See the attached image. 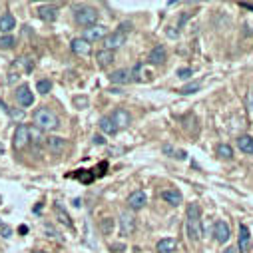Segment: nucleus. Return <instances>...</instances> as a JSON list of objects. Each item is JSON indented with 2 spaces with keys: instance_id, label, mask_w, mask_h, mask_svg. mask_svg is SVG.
I'll list each match as a JSON object with an SVG mask.
<instances>
[{
  "instance_id": "obj_1",
  "label": "nucleus",
  "mask_w": 253,
  "mask_h": 253,
  "mask_svg": "<svg viewBox=\"0 0 253 253\" xmlns=\"http://www.w3.org/2000/svg\"><path fill=\"white\" fill-rule=\"evenodd\" d=\"M185 229L192 241L202 237V208L198 204H189L185 210Z\"/></svg>"
},
{
  "instance_id": "obj_2",
  "label": "nucleus",
  "mask_w": 253,
  "mask_h": 253,
  "mask_svg": "<svg viewBox=\"0 0 253 253\" xmlns=\"http://www.w3.org/2000/svg\"><path fill=\"white\" fill-rule=\"evenodd\" d=\"M32 122H34V128H38L40 132H52L60 126L58 116L50 108H38L32 114Z\"/></svg>"
},
{
  "instance_id": "obj_3",
  "label": "nucleus",
  "mask_w": 253,
  "mask_h": 253,
  "mask_svg": "<svg viewBox=\"0 0 253 253\" xmlns=\"http://www.w3.org/2000/svg\"><path fill=\"white\" fill-rule=\"evenodd\" d=\"M74 20H76V24L90 28L98 20V10L92 6H76L74 8Z\"/></svg>"
},
{
  "instance_id": "obj_4",
  "label": "nucleus",
  "mask_w": 253,
  "mask_h": 253,
  "mask_svg": "<svg viewBox=\"0 0 253 253\" xmlns=\"http://www.w3.org/2000/svg\"><path fill=\"white\" fill-rule=\"evenodd\" d=\"M12 144H14V150H24L30 146V126H24V124L18 126L16 132H14Z\"/></svg>"
},
{
  "instance_id": "obj_5",
  "label": "nucleus",
  "mask_w": 253,
  "mask_h": 253,
  "mask_svg": "<svg viewBox=\"0 0 253 253\" xmlns=\"http://www.w3.org/2000/svg\"><path fill=\"white\" fill-rule=\"evenodd\" d=\"M108 36V30H106V26H102V24H94V26H90V28H84V40L86 42H96V40H104Z\"/></svg>"
},
{
  "instance_id": "obj_6",
  "label": "nucleus",
  "mask_w": 253,
  "mask_h": 253,
  "mask_svg": "<svg viewBox=\"0 0 253 253\" xmlns=\"http://www.w3.org/2000/svg\"><path fill=\"white\" fill-rule=\"evenodd\" d=\"M124 42H126V36H124L122 32H110V34L104 38V50L114 52V50L122 48V46H124Z\"/></svg>"
},
{
  "instance_id": "obj_7",
  "label": "nucleus",
  "mask_w": 253,
  "mask_h": 253,
  "mask_svg": "<svg viewBox=\"0 0 253 253\" xmlns=\"http://www.w3.org/2000/svg\"><path fill=\"white\" fill-rule=\"evenodd\" d=\"M16 102H18V106H22V108H30V106L34 104V94L30 92V88H28L26 84L18 86V90H16Z\"/></svg>"
},
{
  "instance_id": "obj_8",
  "label": "nucleus",
  "mask_w": 253,
  "mask_h": 253,
  "mask_svg": "<svg viewBox=\"0 0 253 253\" xmlns=\"http://www.w3.org/2000/svg\"><path fill=\"white\" fill-rule=\"evenodd\" d=\"M120 231H122V235H132L136 231V219L130 213L120 215Z\"/></svg>"
},
{
  "instance_id": "obj_9",
  "label": "nucleus",
  "mask_w": 253,
  "mask_h": 253,
  "mask_svg": "<svg viewBox=\"0 0 253 253\" xmlns=\"http://www.w3.org/2000/svg\"><path fill=\"white\" fill-rule=\"evenodd\" d=\"M32 68H34V64H32L30 58H18V60H14L10 74L18 78V72H32Z\"/></svg>"
},
{
  "instance_id": "obj_10",
  "label": "nucleus",
  "mask_w": 253,
  "mask_h": 253,
  "mask_svg": "<svg viewBox=\"0 0 253 253\" xmlns=\"http://www.w3.org/2000/svg\"><path fill=\"white\" fill-rule=\"evenodd\" d=\"M162 200H164L166 204H169V206H179V204L183 202L181 192H179V189H175V187L164 189V192H162Z\"/></svg>"
},
{
  "instance_id": "obj_11",
  "label": "nucleus",
  "mask_w": 253,
  "mask_h": 253,
  "mask_svg": "<svg viewBox=\"0 0 253 253\" xmlns=\"http://www.w3.org/2000/svg\"><path fill=\"white\" fill-rule=\"evenodd\" d=\"M58 6H54V4H42L40 8H38V16L44 20V22H54L56 18H58Z\"/></svg>"
},
{
  "instance_id": "obj_12",
  "label": "nucleus",
  "mask_w": 253,
  "mask_h": 253,
  "mask_svg": "<svg viewBox=\"0 0 253 253\" xmlns=\"http://www.w3.org/2000/svg\"><path fill=\"white\" fill-rule=\"evenodd\" d=\"M70 48H72V52L78 54V56H88V54L92 52V44L86 42L84 38H74V40L70 42Z\"/></svg>"
},
{
  "instance_id": "obj_13",
  "label": "nucleus",
  "mask_w": 253,
  "mask_h": 253,
  "mask_svg": "<svg viewBox=\"0 0 253 253\" xmlns=\"http://www.w3.org/2000/svg\"><path fill=\"white\" fill-rule=\"evenodd\" d=\"M229 225L225 223V221H217L215 225H213V237H215V241L217 243H225L227 239H229Z\"/></svg>"
},
{
  "instance_id": "obj_14",
  "label": "nucleus",
  "mask_w": 253,
  "mask_h": 253,
  "mask_svg": "<svg viewBox=\"0 0 253 253\" xmlns=\"http://www.w3.org/2000/svg\"><path fill=\"white\" fill-rule=\"evenodd\" d=\"M146 202H148V198H146V192H144V189H138V192H134V194L128 198V206H130V210H142V208L146 206Z\"/></svg>"
},
{
  "instance_id": "obj_15",
  "label": "nucleus",
  "mask_w": 253,
  "mask_h": 253,
  "mask_svg": "<svg viewBox=\"0 0 253 253\" xmlns=\"http://www.w3.org/2000/svg\"><path fill=\"white\" fill-rule=\"evenodd\" d=\"M251 247V239H249V229L245 225L239 227V245H237V253H249Z\"/></svg>"
},
{
  "instance_id": "obj_16",
  "label": "nucleus",
  "mask_w": 253,
  "mask_h": 253,
  "mask_svg": "<svg viewBox=\"0 0 253 253\" xmlns=\"http://www.w3.org/2000/svg\"><path fill=\"white\" fill-rule=\"evenodd\" d=\"M112 118V122L118 126V128H126V126H128L130 124V114L128 112H126V110H122V108H118V110H114V114L110 116Z\"/></svg>"
},
{
  "instance_id": "obj_17",
  "label": "nucleus",
  "mask_w": 253,
  "mask_h": 253,
  "mask_svg": "<svg viewBox=\"0 0 253 253\" xmlns=\"http://www.w3.org/2000/svg\"><path fill=\"white\" fill-rule=\"evenodd\" d=\"M168 60V52H166V46L158 44L152 52H150V64H164V62Z\"/></svg>"
},
{
  "instance_id": "obj_18",
  "label": "nucleus",
  "mask_w": 253,
  "mask_h": 253,
  "mask_svg": "<svg viewBox=\"0 0 253 253\" xmlns=\"http://www.w3.org/2000/svg\"><path fill=\"white\" fill-rule=\"evenodd\" d=\"M46 148L52 154H62V152H64V148H66V142H64V138L50 136V138H46Z\"/></svg>"
},
{
  "instance_id": "obj_19",
  "label": "nucleus",
  "mask_w": 253,
  "mask_h": 253,
  "mask_svg": "<svg viewBox=\"0 0 253 253\" xmlns=\"http://www.w3.org/2000/svg\"><path fill=\"white\" fill-rule=\"evenodd\" d=\"M100 130L106 134V136H116L118 132H120V128L112 122V118L110 116H106V118H102L100 120Z\"/></svg>"
},
{
  "instance_id": "obj_20",
  "label": "nucleus",
  "mask_w": 253,
  "mask_h": 253,
  "mask_svg": "<svg viewBox=\"0 0 253 253\" xmlns=\"http://www.w3.org/2000/svg\"><path fill=\"white\" fill-rule=\"evenodd\" d=\"M237 148L243 152V154H247V156H253V138L251 136H239L237 138Z\"/></svg>"
},
{
  "instance_id": "obj_21",
  "label": "nucleus",
  "mask_w": 253,
  "mask_h": 253,
  "mask_svg": "<svg viewBox=\"0 0 253 253\" xmlns=\"http://www.w3.org/2000/svg\"><path fill=\"white\" fill-rule=\"evenodd\" d=\"M110 82L112 84H130L132 76H130L128 70H116L114 74H110Z\"/></svg>"
},
{
  "instance_id": "obj_22",
  "label": "nucleus",
  "mask_w": 253,
  "mask_h": 253,
  "mask_svg": "<svg viewBox=\"0 0 253 253\" xmlns=\"http://www.w3.org/2000/svg\"><path fill=\"white\" fill-rule=\"evenodd\" d=\"M14 28H16V18L12 14H2V16H0V30L10 34Z\"/></svg>"
},
{
  "instance_id": "obj_23",
  "label": "nucleus",
  "mask_w": 253,
  "mask_h": 253,
  "mask_svg": "<svg viewBox=\"0 0 253 253\" xmlns=\"http://www.w3.org/2000/svg\"><path fill=\"white\" fill-rule=\"evenodd\" d=\"M96 60H98V64L102 66V68H106V66H110L112 62H114V52H110V50H100L98 54H96Z\"/></svg>"
},
{
  "instance_id": "obj_24",
  "label": "nucleus",
  "mask_w": 253,
  "mask_h": 253,
  "mask_svg": "<svg viewBox=\"0 0 253 253\" xmlns=\"http://www.w3.org/2000/svg\"><path fill=\"white\" fill-rule=\"evenodd\" d=\"M54 210H56V215H58V219L64 223L66 227H72V219H70V215H68V211L64 210V206H62L60 202H56V206H54Z\"/></svg>"
},
{
  "instance_id": "obj_25",
  "label": "nucleus",
  "mask_w": 253,
  "mask_h": 253,
  "mask_svg": "<svg viewBox=\"0 0 253 253\" xmlns=\"http://www.w3.org/2000/svg\"><path fill=\"white\" fill-rule=\"evenodd\" d=\"M175 249V239L168 237V239H160L158 241V251L160 253H171Z\"/></svg>"
},
{
  "instance_id": "obj_26",
  "label": "nucleus",
  "mask_w": 253,
  "mask_h": 253,
  "mask_svg": "<svg viewBox=\"0 0 253 253\" xmlns=\"http://www.w3.org/2000/svg\"><path fill=\"white\" fill-rule=\"evenodd\" d=\"M202 88V82H189V84H185L181 90H179V94H183V96H192V94H196L198 90Z\"/></svg>"
},
{
  "instance_id": "obj_27",
  "label": "nucleus",
  "mask_w": 253,
  "mask_h": 253,
  "mask_svg": "<svg viewBox=\"0 0 253 253\" xmlns=\"http://www.w3.org/2000/svg\"><path fill=\"white\" fill-rule=\"evenodd\" d=\"M215 152H217V156H219V158H223V160L233 158V150H231V146H227V144H219Z\"/></svg>"
},
{
  "instance_id": "obj_28",
  "label": "nucleus",
  "mask_w": 253,
  "mask_h": 253,
  "mask_svg": "<svg viewBox=\"0 0 253 253\" xmlns=\"http://www.w3.org/2000/svg\"><path fill=\"white\" fill-rule=\"evenodd\" d=\"M14 46V38L10 34H4L2 38H0V50H8Z\"/></svg>"
},
{
  "instance_id": "obj_29",
  "label": "nucleus",
  "mask_w": 253,
  "mask_h": 253,
  "mask_svg": "<svg viewBox=\"0 0 253 253\" xmlns=\"http://www.w3.org/2000/svg\"><path fill=\"white\" fill-rule=\"evenodd\" d=\"M36 90H38L40 94H48V92L52 90V82H50V80H38Z\"/></svg>"
},
{
  "instance_id": "obj_30",
  "label": "nucleus",
  "mask_w": 253,
  "mask_h": 253,
  "mask_svg": "<svg viewBox=\"0 0 253 253\" xmlns=\"http://www.w3.org/2000/svg\"><path fill=\"white\" fill-rule=\"evenodd\" d=\"M42 134H40V130L38 128H30V142H34L36 146H40L42 144Z\"/></svg>"
},
{
  "instance_id": "obj_31",
  "label": "nucleus",
  "mask_w": 253,
  "mask_h": 253,
  "mask_svg": "<svg viewBox=\"0 0 253 253\" xmlns=\"http://www.w3.org/2000/svg\"><path fill=\"white\" fill-rule=\"evenodd\" d=\"M192 74H194L192 68H179L177 70V78H181V80H189V78H192Z\"/></svg>"
},
{
  "instance_id": "obj_32",
  "label": "nucleus",
  "mask_w": 253,
  "mask_h": 253,
  "mask_svg": "<svg viewBox=\"0 0 253 253\" xmlns=\"http://www.w3.org/2000/svg\"><path fill=\"white\" fill-rule=\"evenodd\" d=\"M74 104H76V106H80V110H82V108H86L88 100H86V98H74Z\"/></svg>"
},
{
  "instance_id": "obj_33",
  "label": "nucleus",
  "mask_w": 253,
  "mask_h": 253,
  "mask_svg": "<svg viewBox=\"0 0 253 253\" xmlns=\"http://www.w3.org/2000/svg\"><path fill=\"white\" fill-rule=\"evenodd\" d=\"M166 34H168L169 38H177V36H179V32H177V30H169V28H168V32H166Z\"/></svg>"
},
{
  "instance_id": "obj_34",
  "label": "nucleus",
  "mask_w": 253,
  "mask_h": 253,
  "mask_svg": "<svg viewBox=\"0 0 253 253\" xmlns=\"http://www.w3.org/2000/svg\"><path fill=\"white\" fill-rule=\"evenodd\" d=\"M94 144H98V146H102V144H106V140H104L102 136H94Z\"/></svg>"
},
{
  "instance_id": "obj_35",
  "label": "nucleus",
  "mask_w": 253,
  "mask_h": 253,
  "mask_svg": "<svg viewBox=\"0 0 253 253\" xmlns=\"http://www.w3.org/2000/svg\"><path fill=\"white\" fill-rule=\"evenodd\" d=\"M221 253H237V249H235V247H227V249H223Z\"/></svg>"
},
{
  "instance_id": "obj_36",
  "label": "nucleus",
  "mask_w": 253,
  "mask_h": 253,
  "mask_svg": "<svg viewBox=\"0 0 253 253\" xmlns=\"http://www.w3.org/2000/svg\"><path fill=\"white\" fill-rule=\"evenodd\" d=\"M110 227H112V223H110V221H104V223H102V229H106V231H108Z\"/></svg>"
},
{
  "instance_id": "obj_37",
  "label": "nucleus",
  "mask_w": 253,
  "mask_h": 253,
  "mask_svg": "<svg viewBox=\"0 0 253 253\" xmlns=\"http://www.w3.org/2000/svg\"><path fill=\"white\" fill-rule=\"evenodd\" d=\"M249 108H251V112H253V94L249 96Z\"/></svg>"
},
{
  "instance_id": "obj_38",
  "label": "nucleus",
  "mask_w": 253,
  "mask_h": 253,
  "mask_svg": "<svg viewBox=\"0 0 253 253\" xmlns=\"http://www.w3.org/2000/svg\"><path fill=\"white\" fill-rule=\"evenodd\" d=\"M241 6H245V8H251V10H253V4H245V2H243Z\"/></svg>"
},
{
  "instance_id": "obj_39",
  "label": "nucleus",
  "mask_w": 253,
  "mask_h": 253,
  "mask_svg": "<svg viewBox=\"0 0 253 253\" xmlns=\"http://www.w3.org/2000/svg\"><path fill=\"white\" fill-rule=\"evenodd\" d=\"M2 154H4V146H2V144H0V156H2Z\"/></svg>"
},
{
  "instance_id": "obj_40",
  "label": "nucleus",
  "mask_w": 253,
  "mask_h": 253,
  "mask_svg": "<svg viewBox=\"0 0 253 253\" xmlns=\"http://www.w3.org/2000/svg\"><path fill=\"white\" fill-rule=\"evenodd\" d=\"M32 253H46V251H32Z\"/></svg>"
},
{
  "instance_id": "obj_41",
  "label": "nucleus",
  "mask_w": 253,
  "mask_h": 253,
  "mask_svg": "<svg viewBox=\"0 0 253 253\" xmlns=\"http://www.w3.org/2000/svg\"><path fill=\"white\" fill-rule=\"evenodd\" d=\"M0 225H2V223H0Z\"/></svg>"
}]
</instances>
